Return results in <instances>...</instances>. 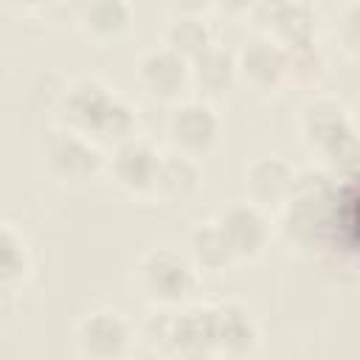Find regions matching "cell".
<instances>
[{"instance_id":"cell-1","label":"cell","mask_w":360,"mask_h":360,"mask_svg":"<svg viewBox=\"0 0 360 360\" xmlns=\"http://www.w3.org/2000/svg\"><path fill=\"white\" fill-rule=\"evenodd\" d=\"M59 121L90 138L124 141L135 135V112L98 79H76L59 98Z\"/></svg>"},{"instance_id":"cell-2","label":"cell","mask_w":360,"mask_h":360,"mask_svg":"<svg viewBox=\"0 0 360 360\" xmlns=\"http://www.w3.org/2000/svg\"><path fill=\"white\" fill-rule=\"evenodd\" d=\"M340 183H335L321 169H304L295 174V188L278 208L284 222V236L304 250L329 248L332 211Z\"/></svg>"},{"instance_id":"cell-3","label":"cell","mask_w":360,"mask_h":360,"mask_svg":"<svg viewBox=\"0 0 360 360\" xmlns=\"http://www.w3.org/2000/svg\"><path fill=\"white\" fill-rule=\"evenodd\" d=\"M301 138L309 149L321 152L340 180L354 177L357 166V127L346 104L338 98H312L301 110Z\"/></svg>"},{"instance_id":"cell-4","label":"cell","mask_w":360,"mask_h":360,"mask_svg":"<svg viewBox=\"0 0 360 360\" xmlns=\"http://www.w3.org/2000/svg\"><path fill=\"white\" fill-rule=\"evenodd\" d=\"M135 287L155 307H180L197 290V267L186 253L160 245L138 259Z\"/></svg>"},{"instance_id":"cell-5","label":"cell","mask_w":360,"mask_h":360,"mask_svg":"<svg viewBox=\"0 0 360 360\" xmlns=\"http://www.w3.org/2000/svg\"><path fill=\"white\" fill-rule=\"evenodd\" d=\"M45 166L62 183H90L104 172V155L96 141L65 124L45 135Z\"/></svg>"},{"instance_id":"cell-6","label":"cell","mask_w":360,"mask_h":360,"mask_svg":"<svg viewBox=\"0 0 360 360\" xmlns=\"http://www.w3.org/2000/svg\"><path fill=\"white\" fill-rule=\"evenodd\" d=\"M135 329L118 309H90L73 326V343L82 357L90 360H115L132 349Z\"/></svg>"},{"instance_id":"cell-7","label":"cell","mask_w":360,"mask_h":360,"mask_svg":"<svg viewBox=\"0 0 360 360\" xmlns=\"http://www.w3.org/2000/svg\"><path fill=\"white\" fill-rule=\"evenodd\" d=\"M219 129H222L219 115L202 98L177 101L169 112V121H166V132H169L172 146L177 152L191 155V158L208 152L219 141Z\"/></svg>"},{"instance_id":"cell-8","label":"cell","mask_w":360,"mask_h":360,"mask_svg":"<svg viewBox=\"0 0 360 360\" xmlns=\"http://www.w3.org/2000/svg\"><path fill=\"white\" fill-rule=\"evenodd\" d=\"M158 158H160V152L149 141L129 135L112 146L110 158H104V172L112 177V183L118 188H124L129 194H149L152 177L158 169Z\"/></svg>"},{"instance_id":"cell-9","label":"cell","mask_w":360,"mask_h":360,"mask_svg":"<svg viewBox=\"0 0 360 360\" xmlns=\"http://www.w3.org/2000/svg\"><path fill=\"white\" fill-rule=\"evenodd\" d=\"M217 222H219L236 262H250L264 253V248L270 242V219H267V211L259 208L256 202H250V200L233 202L217 217Z\"/></svg>"},{"instance_id":"cell-10","label":"cell","mask_w":360,"mask_h":360,"mask_svg":"<svg viewBox=\"0 0 360 360\" xmlns=\"http://www.w3.org/2000/svg\"><path fill=\"white\" fill-rule=\"evenodd\" d=\"M233 59H236V79H242L253 90L270 93L287 82V51L267 34L248 39Z\"/></svg>"},{"instance_id":"cell-11","label":"cell","mask_w":360,"mask_h":360,"mask_svg":"<svg viewBox=\"0 0 360 360\" xmlns=\"http://www.w3.org/2000/svg\"><path fill=\"white\" fill-rule=\"evenodd\" d=\"M211 323H214V354L225 357H245L253 354L259 346V321L242 301H219L211 304Z\"/></svg>"},{"instance_id":"cell-12","label":"cell","mask_w":360,"mask_h":360,"mask_svg":"<svg viewBox=\"0 0 360 360\" xmlns=\"http://www.w3.org/2000/svg\"><path fill=\"white\" fill-rule=\"evenodd\" d=\"M135 79L158 101H180L188 87V62L166 45H158L138 59Z\"/></svg>"},{"instance_id":"cell-13","label":"cell","mask_w":360,"mask_h":360,"mask_svg":"<svg viewBox=\"0 0 360 360\" xmlns=\"http://www.w3.org/2000/svg\"><path fill=\"white\" fill-rule=\"evenodd\" d=\"M295 169L292 163H287L278 155H264L256 158L248 169H245V191L248 200L256 202L259 208L270 211V208H281L287 202V197L295 188Z\"/></svg>"},{"instance_id":"cell-14","label":"cell","mask_w":360,"mask_h":360,"mask_svg":"<svg viewBox=\"0 0 360 360\" xmlns=\"http://www.w3.org/2000/svg\"><path fill=\"white\" fill-rule=\"evenodd\" d=\"M202 186V172L197 160L186 152H160L158 169L152 177L149 194L166 205H183L188 202Z\"/></svg>"},{"instance_id":"cell-15","label":"cell","mask_w":360,"mask_h":360,"mask_svg":"<svg viewBox=\"0 0 360 360\" xmlns=\"http://www.w3.org/2000/svg\"><path fill=\"white\" fill-rule=\"evenodd\" d=\"M315 11L301 3V0H281L276 11L264 22V34L276 39L284 51H298V48H312L315 45Z\"/></svg>"},{"instance_id":"cell-16","label":"cell","mask_w":360,"mask_h":360,"mask_svg":"<svg viewBox=\"0 0 360 360\" xmlns=\"http://www.w3.org/2000/svg\"><path fill=\"white\" fill-rule=\"evenodd\" d=\"M76 22L84 37L96 42H115L132 25L129 0H79Z\"/></svg>"},{"instance_id":"cell-17","label":"cell","mask_w":360,"mask_h":360,"mask_svg":"<svg viewBox=\"0 0 360 360\" xmlns=\"http://www.w3.org/2000/svg\"><path fill=\"white\" fill-rule=\"evenodd\" d=\"M186 256L194 262L197 270H208V273H222L231 264H236L231 245L219 228L217 219H200L188 228L186 236Z\"/></svg>"},{"instance_id":"cell-18","label":"cell","mask_w":360,"mask_h":360,"mask_svg":"<svg viewBox=\"0 0 360 360\" xmlns=\"http://www.w3.org/2000/svg\"><path fill=\"white\" fill-rule=\"evenodd\" d=\"M236 82V59L219 45H208L188 62V84L205 96H222Z\"/></svg>"},{"instance_id":"cell-19","label":"cell","mask_w":360,"mask_h":360,"mask_svg":"<svg viewBox=\"0 0 360 360\" xmlns=\"http://www.w3.org/2000/svg\"><path fill=\"white\" fill-rule=\"evenodd\" d=\"M163 45L177 56H183L186 62H191L197 53L214 45V37L200 14H177L163 31Z\"/></svg>"},{"instance_id":"cell-20","label":"cell","mask_w":360,"mask_h":360,"mask_svg":"<svg viewBox=\"0 0 360 360\" xmlns=\"http://www.w3.org/2000/svg\"><path fill=\"white\" fill-rule=\"evenodd\" d=\"M28 270L31 253L25 236L11 222H0V287H14L25 281Z\"/></svg>"},{"instance_id":"cell-21","label":"cell","mask_w":360,"mask_h":360,"mask_svg":"<svg viewBox=\"0 0 360 360\" xmlns=\"http://www.w3.org/2000/svg\"><path fill=\"white\" fill-rule=\"evenodd\" d=\"M357 20H360V11H357V3H346L340 11H338V39L343 45V51L349 56H357V48H360V28H357Z\"/></svg>"},{"instance_id":"cell-22","label":"cell","mask_w":360,"mask_h":360,"mask_svg":"<svg viewBox=\"0 0 360 360\" xmlns=\"http://www.w3.org/2000/svg\"><path fill=\"white\" fill-rule=\"evenodd\" d=\"M253 3H256V0H214L211 6L222 8L225 14H250Z\"/></svg>"},{"instance_id":"cell-23","label":"cell","mask_w":360,"mask_h":360,"mask_svg":"<svg viewBox=\"0 0 360 360\" xmlns=\"http://www.w3.org/2000/svg\"><path fill=\"white\" fill-rule=\"evenodd\" d=\"M174 8H177V14H202L214 0H169Z\"/></svg>"},{"instance_id":"cell-24","label":"cell","mask_w":360,"mask_h":360,"mask_svg":"<svg viewBox=\"0 0 360 360\" xmlns=\"http://www.w3.org/2000/svg\"><path fill=\"white\" fill-rule=\"evenodd\" d=\"M11 6H17V8H28V11H34V8H42V6H48L51 0H8Z\"/></svg>"}]
</instances>
